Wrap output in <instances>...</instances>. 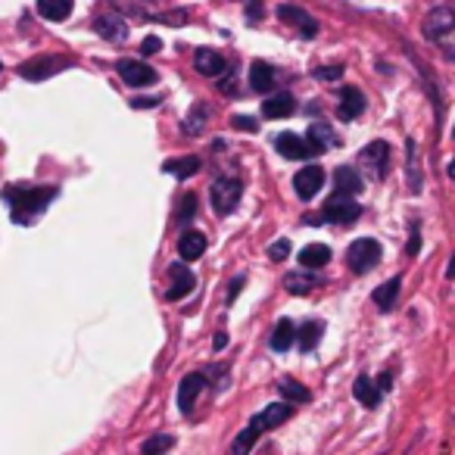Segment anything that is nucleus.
<instances>
[{"label": "nucleus", "mask_w": 455, "mask_h": 455, "mask_svg": "<svg viewBox=\"0 0 455 455\" xmlns=\"http://www.w3.org/2000/svg\"><path fill=\"white\" fill-rule=\"evenodd\" d=\"M353 396L359 399L365 409H378V403H380V396H384V393H380V387L374 384L368 374H359V378H355V384H353Z\"/></svg>", "instance_id": "dca6fc26"}, {"label": "nucleus", "mask_w": 455, "mask_h": 455, "mask_svg": "<svg viewBox=\"0 0 455 455\" xmlns=\"http://www.w3.org/2000/svg\"><path fill=\"white\" fill-rule=\"evenodd\" d=\"M287 256H291V243L287 241H275L272 247H268V259L272 262H284Z\"/></svg>", "instance_id": "72a5a7b5"}, {"label": "nucleus", "mask_w": 455, "mask_h": 455, "mask_svg": "<svg viewBox=\"0 0 455 455\" xmlns=\"http://www.w3.org/2000/svg\"><path fill=\"white\" fill-rule=\"evenodd\" d=\"M94 28H97V35H100V38L116 41V44H119V41H125V35H128V22L122 20V16H113V13L97 16Z\"/></svg>", "instance_id": "2eb2a0df"}, {"label": "nucleus", "mask_w": 455, "mask_h": 455, "mask_svg": "<svg viewBox=\"0 0 455 455\" xmlns=\"http://www.w3.org/2000/svg\"><path fill=\"white\" fill-rule=\"evenodd\" d=\"M194 69L206 78H219L221 72H225V60H221V53L209 51V47H200V51L194 53Z\"/></svg>", "instance_id": "ddd939ff"}, {"label": "nucleus", "mask_w": 455, "mask_h": 455, "mask_svg": "<svg viewBox=\"0 0 455 455\" xmlns=\"http://www.w3.org/2000/svg\"><path fill=\"white\" fill-rule=\"evenodd\" d=\"M221 91H235V76L225 78V82H221Z\"/></svg>", "instance_id": "37998d69"}, {"label": "nucleus", "mask_w": 455, "mask_h": 455, "mask_svg": "<svg viewBox=\"0 0 455 455\" xmlns=\"http://www.w3.org/2000/svg\"><path fill=\"white\" fill-rule=\"evenodd\" d=\"M250 84H253L256 94H272L275 91V69L268 63H262V60H256V63L250 66Z\"/></svg>", "instance_id": "6ab92c4d"}, {"label": "nucleus", "mask_w": 455, "mask_h": 455, "mask_svg": "<svg viewBox=\"0 0 455 455\" xmlns=\"http://www.w3.org/2000/svg\"><path fill=\"white\" fill-rule=\"evenodd\" d=\"M278 20H284V22H293V26H299L306 35H315L318 32V26H315V20H312L306 10H299V7H291V4H284V7H278Z\"/></svg>", "instance_id": "393cba45"}, {"label": "nucleus", "mask_w": 455, "mask_h": 455, "mask_svg": "<svg viewBox=\"0 0 455 455\" xmlns=\"http://www.w3.org/2000/svg\"><path fill=\"white\" fill-rule=\"evenodd\" d=\"M206 384H209V378L203 371H190L188 378L181 380V387H178V409H181L184 415H190V411H194L196 396L206 390Z\"/></svg>", "instance_id": "1a4fd4ad"}, {"label": "nucleus", "mask_w": 455, "mask_h": 455, "mask_svg": "<svg viewBox=\"0 0 455 455\" xmlns=\"http://www.w3.org/2000/svg\"><path fill=\"white\" fill-rule=\"evenodd\" d=\"M134 107H156L159 103V97H144V100H132Z\"/></svg>", "instance_id": "a19ab883"}, {"label": "nucleus", "mask_w": 455, "mask_h": 455, "mask_svg": "<svg viewBox=\"0 0 455 455\" xmlns=\"http://www.w3.org/2000/svg\"><path fill=\"white\" fill-rule=\"evenodd\" d=\"M322 188H324L322 165H306V169H299L297 175H293V190H297V196H303V200H312Z\"/></svg>", "instance_id": "9d476101"}, {"label": "nucleus", "mask_w": 455, "mask_h": 455, "mask_svg": "<svg viewBox=\"0 0 455 455\" xmlns=\"http://www.w3.org/2000/svg\"><path fill=\"white\" fill-rule=\"evenodd\" d=\"M53 196H57V188H7L4 190V200L13 209V219L20 221V225H28Z\"/></svg>", "instance_id": "f03ea898"}, {"label": "nucleus", "mask_w": 455, "mask_h": 455, "mask_svg": "<svg viewBox=\"0 0 455 455\" xmlns=\"http://www.w3.org/2000/svg\"><path fill=\"white\" fill-rule=\"evenodd\" d=\"M119 76L125 84H132V88H147V84L156 82V72L150 69L147 63H138V60H119Z\"/></svg>", "instance_id": "9b49d317"}, {"label": "nucleus", "mask_w": 455, "mask_h": 455, "mask_svg": "<svg viewBox=\"0 0 455 455\" xmlns=\"http://www.w3.org/2000/svg\"><path fill=\"white\" fill-rule=\"evenodd\" d=\"M328 262H331V247H324V243H309V247L299 253V266L309 268V272L324 268Z\"/></svg>", "instance_id": "5701e85b"}, {"label": "nucleus", "mask_w": 455, "mask_h": 455, "mask_svg": "<svg viewBox=\"0 0 455 455\" xmlns=\"http://www.w3.org/2000/svg\"><path fill=\"white\" fill-rule=\"evenodd\" d=\"M291 415H293V405L284 403V399H281V403L266 405V409H262L256 418H250L247 427L235 436V443H231V455H250V449L259 443V436L266 434V430L281 427Z\"/></svg>", "instance_id": "f257e3e1"}, {"label": "nucleus", "mask_w": 455, "mask_h": 455, "mask_svg": "<svg viewBox=\"0 0 455 455\" xmlns=\"http://www.w3.org/2000/svg\"><path fill=\"white\" fill-rule=\"evenodd\" d=\"M209 113H212V109L206 107V103H194V109H190L188 116H184V134H188V138H196V134H203L206 132V119H209Z\"/></svg>", "instance_id": "b1692460"}, {"label": "nucleus", "mask_w": 455, "mask_h": 455, "mask_svg": "<svg viewBox=\"0 0 455 455\" xmlns=\"http://www.w3.org/2000/svg\"><path fill=\"white\" fill-rule=\"evenodd\" d=\"M235 128H241V132H256V119H250V116H237L235 119Z\"/></svg>", "instance_id": "e433bc0d"}, {"label": "nucleus", "mask_w": 455, "mask_h": 455, "mask_svg": "<svg viewBox=\"0 0 455 455\" xmlns=\"http://www.w3.org/2000/svg\"><path fill=\"white\" fill-rule=\"evenodd\" d=\"M387 159H390V147L384 144V140H371V144L362 150V163L365 165H371L374 169V175H384V169H387Z\"/></svg>", "instance_id": "412c9836"}, {"label": "nucleus", "mask_w": 455, "mask_h": 455, "mask_svg": "<svg viewBox=\"0 0 455 455\" xmlns=\"http://www.w3.org/2000/svg\"><path fill=\"white\" fill-rule=\"evenodd\" d=\"M293 340H297V328H293L291 318H281L272 331V349L275 353H287L293 347Z\"/></svg>", "instance_id": "a878e982"}, {"label": "nucleus", "mask_w": 455, "mask_h": 455, "mask_svg": "<svg viewBox=\"0 0 455 455\" xmlns=\"http://www.w3.org/2000/svg\"><path fill=\"white\" fill-rule=\"evenodd\" d=\"M225 343H228L225 331H219V334H215V349H225Z\"/></svg>", "instance_id": "79ce46f5"}, {"label": "nucleus", "mask_w": 455, "mask_h": 455, "mask_svg": "<svg viewBox=\"0 0 455 455\" xmlns=\"http://www.w3.org/2000/svg\"><path fill=\"white\" fill-rule=\"evenodd\" d=\"M293 109H297V100H293L291 94H284V91L275 97H266V103H262V116H266V119H284Z\"/></svg>", "instance_id": "aec40b11"}, {"label": "nucleus", "mask_w": 455, "mask_h": 455, "mask_svg": "<svg viewBox=\"0 0 455 455\" xmlns=\"http://www.w3.org/2000/svg\"><path fill=\"white\" fill-rule=\"evenodd\" d=\"M424 35L440 47L446 57H452V35H455V13L449 7H440L424 20Z\"/></svg>", "instance_id": "7ed1b4c3"}, {"label": "nucleus", "mask_w": 455, "mask_h": 455, "mask_svg": "<svg viewBox=\"0 0 455 455\" xmlns=\"http://www.w3.org/2000/svg\"><path fill=\"white\" fill-rule=\"evenodd\" d=\"M38 13L51 22H63L72 13V0H38Z\"/></svg>", "instance_id": "bb28decb"}, {"label": "nucleus", "mask_w": 455, "mask_h": 455, "mask_svg": "<svg viewBox=\"0 0 455 455\" xmlns=\"http://www.w3.org/2000/svg\"><path fill=\"white\" fill-rule=\"evenodd\" d=\"M159 47H163V41H159V38H147V41H144V47H140V51H144L147 57H150V53H156Z\"/></svg>", "instance_id": "58836bf2"}, {"label": "nucleus", "mask_w": 455, "mask_h": 455, "mask_svg": "<svg viewBox=\"0 0 455 455\" xmlns=\"http://www.w3.org/2000/svg\"><path fill=\"white\" fill-rule=\"evenodd\" d=\"M315 284H318V281H315V275H312V272H291L284 278V291L293 293V297H306V293H309Z\"/></svg>", "instance_id": "cd10ccee"}, {"label": "nucleus", "mask_w": 455, "mask_h": 455, "mask_svg": "<svg viewBox=\"0 0 455 455\" xmlns=\"http://www.w3.org/2000/svg\"><path fill=\"white\" fill-rule=\"evenodd\" d=\"M362 215V206L353 200V196H343V194H334L328 203H324V219L328 221H337V225H349Z\"/></svg>", "instance_id": "6e6552de"}, {"label": "nucleus", "mask_w": 455, "mask_h": 455, "mask_svg": "<svg viewBox=\"0 0 455 455\" xmlns=\"http://www.w3.org/2000/svg\"><path fill=\"white\" fill-rule=\"evenodd\" d=\"M322 334H324V324L318 322V318H312V322H306L303 328L297 331V337H299V349H303V353H309V349H315V347H318V340H322Z\"/></svg>", "instance_id": "c85d7f7f"}, {"label": "nucleus", "mask_w": 455, "mask_h": 455, "mask_svg": "<svg viewBox=\"0 0 455 455\" xmlns=\"http://www.w3.org/2000/svg\"><path fill=\"white\" fill-rule=\"evenodd\" d=\"M362 109H365V94H362L359 88H343L340 91V107H337V116H340L343 122H353L355 116H362Z\"/></svg>", "instance_id": "4468645a"}, {"label": "nucleus", "mask_w": 455, "mask_h": 455, "mask_svg": "<svg viewBox=\"0 0 455 455\" xmlns=\"http://www.w3.org/2000/svg\"><path fill=\"white\" fill-rule=\"evenodd\" d=\"M334 184H337V194H343V196H355L365 188V181H362V175L353 165H340V169L334 172Z\"/></svg>", "instance_id": "f3484780"}, {"label": "nucleus", "mask_w": 455, "mask_h": 455, "mask_svg": "<svg viewBox=\"0 0 455 455\" xmlns=\"http://www.w3.org/2000/svg\"><path fill=\"white\" fill-rule=\"evenodd\" d=\"M169 275H172V287L165 291V299H172V303H175V299H181V297H188V293L196 287L194 272H188V268L178 266V262L169 268Z\"/></svg>", "instance_id": "f8f14e48"}, {"label": "nucleus", "mask_w": 455, "mask_h": 455, "mask_svg": "<svg viewBox=\"0 0 455 455\" xmlns=\"http://www.w3.org/2000/svg\"><path fill=\"white\" fill-rule=\"evenodd\" d=\"M241 287H243V278H235V284L228 287V306H231V303H235V299H237V293H241Z\"/></svg>", "instance_id": "4c0bfd02"}, {"label": "nucleus", "mask_w": 455, "mask_h": 455, "mask_svg": "<svg viewBox=\"0 0 455 455\" xmlns=\"http://www.w3.org/2000/svg\"><path fill=\"white\" fill-rule=\"evenodd\" d=\"M347 262H349V268H353V272L365 275L368 268H374L380 262V243L371 241V237H359V241L349 243Z\"/></svg>", "instance_id": "39448f33"}, {"label": "nucleus", "mask_w": 455, "mask_h": 455, "mask_svg": "<svg viewBox=\"0 0 455 455\" xmlns=\"http://www.w3.org/2000/svg\"><path fill=\"white\" fill-rule=\"evenodd\" d=\"M306 138H309L312 144H315L322 153L328 150V147L337 140V138H334V132H331V125H324V122H315V125L309 128V134H306Z\"/></svg>", "instance_id": "473e14b6"}, {"label": "nucleus", "mask_w": 455, "mask_h": 455, "mask_svg": "<svg viewBox=\"0 0 455 455\" xmlns=\"http://www.w3.org/2000/svg\"><path fill=\"white\" fill-rule=\"evenodd\" d=\"M178 253H181V259H188V262L200 259V256L206 253V235H200V231H188V235H181V241H178Z\"/></svg>", "instance_id": "4be33fe9"}, {"label": "nucleus", "mask_w": 455, "mask_h": 455, "mask_svg": "<svg viewBox=\"0 0 455 455\" xmlns=\"http://www.w3.org/2000/svg\"><path fill=\"white\" fill-rule=\"evenodd\" d=\"M194 212H196V196L188 194V196H184V206H181V212H178V219L190 221V219H194Z\"/></svg>", "instance_id": "c9c22d12"}, {"label": "nucleus", "mask_w": 455, "mask_h": 455, "mask_svg": "<svg viewBox=\"0 0 455 455\" xmlns=\"http://www.w3.org/2000/svg\"><path fill=\"white\" fill-rule=\"evenodd\" d=\"M243 196V184L237 181V178L225 175L219 178V181L212 184V190H209V200H212V209L219 215H231L237 209V203H241Z\"/></svg>", "instance_id": "20e7f679"}, {"label": "nucleus", "mask_w": 455, "mask_h": 455, "mask_svg": "<svg viewBox=\"0 0 455 455\" xmlns=\"http://www.w3.org/2000/svg\"><path fill=\"white\" fill-rule=\"evenodd\" d=\"M275 147H278V153L287 159H309V156H318V153H322L309 138H299V134H293V132L278 134V138H275Z\"/></svg>", "instance_id": "0eeeda50"}, {"label": "nucleus", "mask_w": 455, "mask_h": 455, "mask_svg": "<svg viewBox=\"0 0 455 455\" xmlns=\"http://www.w3.org/2000/svg\"><path fill=\"white\" fill-rule=\"evenodd\" d=\"M278 393L284 396V403H309L312 399V393L306 390L303 384H297L293 378H284V380H278Z\"/></svg>", "instance_id": "c756f323"}, {"label": "nucleus", "mask_w": 455, "mask_h": 455, "mask_svg": "<svg viewBox=\"0 0 455 455\" xmlns=\"http://www.w3.org/2000/svg\"><path fill=\"white\" fill-rule=\"evenodd\" d=\"M399 291H403V278H390V281H384L380 287H374V306H378L380 312H390L393 306H396V299H399Z\"/></svg>", "instance_id": "a211bd4d"}, {"label": "nucleus", "mask_w": 455, "mask_h": 455, "mask_svg": "<svg viewBox=\"0 0 455 455\" xmlns=\"http://www.w3.org/2000/svg\"><path fill=\"white\" fill-rule=\"evenodd\" d=\"M72 63H76V60H69V57H35L20 66V76L26 78V82H44V78L57 76L60 69H69Z\"/></svg>", "instance_id": "423d86ee"}, {"label": "nucleus", "mask_w": 455, "mask_h": 455, "mask_svg": "<svg viewBox=\"0 0 455 455\" xmlns=\"http://www.w3.org/2000/svg\"><path fill=\"white\" fill-rule=\"evenodd\" d=\"M340 76H343L340 66H322V69H315V78H322V82H337Z\"/></svg>", "instance_id": "f704fd0d"}, {"label": "nucleus", "mask_w": 455, "mask_h": 455, "mask_svg": "<svg viewBox=\"0 0 455 455\" xmlns=\"http://www.w3.org/2000/svg\"><path fill=\"white\" fill-rule=\"evenodd\" d=\"M418 250H421V237H418V228L411 231V243H409V253L418 256Z\"/></svg>", "instance_id": "ea45409f"}, {"label": "nucleus", "mask_w": 455, "mask_h": 455, "mask_svg": "<svg viewBox=\"0 0 455 455\" xmlns=\"http://www.w3.org/2000/svg\"><path fill=\"white\" fill-rule=\"evenodd\" d=\"M172 446H175V436L156 434V436H150V440H144V446H140V455H165Z\"/></svg>", "instance_id": "2f4dec72"}, {"label": "nucleus", "mask_w": 455, "mask_h": 455, "mask_svg": "<svg viewBox=\"0 0 455 455\" xmlns=\"http://www.w3.org/2000/svg\"><path fill=\"white\" fill-rule=\"evenodd\" d=\"M163 172H169V175L175 178H190L200 172V159L196 156H181V159H169V163L163 165Z\"/></svg>", "instance_id": "7c9ffc66"}]
</instances>
